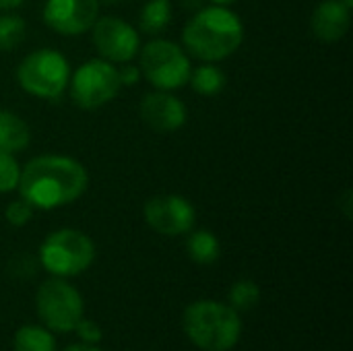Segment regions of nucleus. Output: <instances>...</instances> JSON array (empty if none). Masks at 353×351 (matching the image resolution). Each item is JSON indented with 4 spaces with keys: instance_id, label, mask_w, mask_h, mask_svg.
<instances>
[{
    "instance_id": "7",
    "label": "nucleus",
    "mask_w": 353,
    "mask_h": 351,
    "mask_svg": "<svg viewBox=\"0 0 353 351\" xmlns=\"http://www.w3.org/2000/svg\"><path fill=\"white\" fill-rule=\"evenodd\" d=\"M35 312L39 323L52 333H72L85 317V302L68 279L50 275L35 292Z\"/></svg>"
},
{
    "instance_id": "16",
    "label": "nucleus",
    "mask_w": 353,
    "mask_h": 351,
    "mask_svg": "<svg viewBox=\"0 0 353 351\" xmlns=\"http://www.w3.org/2000/svg\"><path fill=\"white\" fill-rule=\"evenodd\" d=\"M225 72L217 66V62H201L199 66H192L188 85L194 93L203 97H213L225 89Z\"/></svg>"
},
{
    "instance_id": "30",
    "label": "nucleus",
    "mask_w": 353,
    "mask_h": 351,
    "mask_svg": "<svg viewBox=\"0 0 353 351\" xmlns=\"http://www.w3.org/2000/svg\"><path fill=\"white\" fill-rule=\"evenodd\" d=\"M99 2H105V4H114V2H118V0H99Z\"/></svg>"
},
{
    "instance_id": "26",
    "label": "nucleus",
    "mask_w": 353,
    "mask_h": 351,
    "mask_svg": "<svg viewBox=\"0 0 353 351\" xmlns=\"http://www.w3.org/2000/svg\"><path fill=\"white\" fill-rule=\"evenodd\" d=\"M339 205H343V215L350 219V217H352V190H350V188L343 192V197H341V203H339Z\"/></svg>"
},
{
    "instance_id": "9",
    "label": "nucleus",
    "mask_w": 353,
    "mask_h": 351,
    "mask_svg": "<svg viewBox=\"0 0 353 351\" xmlns=\"http://www.w3.org/2000/svg\"><path fill=\"white\" fill-rule=\"evenodd\" d=\"M91 41L99 58L116 66L124 62H132L141 50L139 29L114 14L97 17V21L91 27Z\"/></svg>"
},
{
    "instance_id": "21",
    "label": "nucleus",
    "mask_w": 353,
    "mask_h": 351,
    "mask_svg": "<svg viewBox=\"0 0 353 351\" xmlns=\"http://www.w3.org/2000/svg\"><path fill=\"white\" fill-rule=\"evenodd\" d=\"M21 178V163L17 161L14 153L0 151V194L14 192Z\"/></svg>"
},
{
    "instance_id": "11",
    "label": "nucleus",
    "mask_w": 353,
    "mask_h": 351,
    "mask_svg": "<svg viewBox=\"0 0 353 351\" xmlns=\"http://www.w3.org/2000/svg\"><path fill=\"white\" fill-rule=\"evenodd\" d=\"M99 0H46L41 19L54 33L77 37L91 31L99 17Z\"/></svg>"
},
{
    "instance_id": "20",
    "label": "nucleus",
    "mask_w": 353,
    "mask_h": 351,
    "mask_svg": "<svg viewBox=\"0 0 353 351\" xmlns=\"http://www.w3.org/2000/svg\"><path fill=\"white\" fill-rule=\"evenodd\" d=\"M261 302V288L252 279H238L228 294V304L236 312H250Z\"/></svg>"
},
{
    "instance_id": "22",
    "label": "nucleus",
    "mask_w": 353,
    "mask_h": 351,
    "mask_svg": "<svg viewBox=\"0 0 353 351\" xmlns=\"http://www.w3.org/2000/svg\"><path fill=\"white\" fill-rule=\"evenodd\" d=\"M33 213H35V209L25 201V199H14V201H10L8 205H6V209H4V219L12 225V228H23V225H27L31 219H33Z\"/></svg>"
},
{
    "instance_id": "28",
    "label": "nucleus",
    "mask_w": 353,
    "mask_h": 351,
    "mask_svg": "<svg viewBox=\"0 0 353 351\" xmlns=\"http://www.w3.org/2000/svg\"><path fill=\"white\" fill-rule=\"evenodd\" d=\"M25 0H0V12H6V10H17Z\"/></svg>"
},
{
    "instance_id": "13",
    "label": "nucleus",
    "mask_w": 353,
    "mask_h": 351,
    "mask_svg": "<svg viewBox=\"0 0 353 351\" xmlns=\"http://www.w3.org/2000/svg\"><path fill=\"white\" fill-rule=\"evenodd\" d=\"M352 27V6L341 0H323L310 14V31L323 43L341 41Z\"/></svg>"
},
{
    "instance_id": "5",
    "label": "nucleus",
    "mask_w": 353,
    "mask_h": 351,
    "mask_svg": "<svg viewBox=\"0 0 353 351\" xmlns=\"http://www.w3.org/2000/svg\"><path fill=\"white\" fill-rule=\"evenodd\" d=\"M39 265L52 277H79L95 261L93 240L74 228H62L50 232L37 252Z\"/></svg>"
},
{
    "instance_id": "18",
    "label": "nucleus",
    "mask_w": 353,
    "mask_h": 351,
    "mask_svg": "<svg viewBox=\"0 0 353 351\" xmlns=\"http://www.w3.org/2000/svg\"><path fill=\"white\" fill-rule=\"evenodd\" d=\"M14 351H56V339L43 325H23L12 337Z\"/></svg>"
},
{
    "instance_id": "14",
    "label": "nucleus",
    "mask_w": 353,
    "mask_h": 351,
    "mask_svg": "<svg viewBox=\"0 0 353 351\" xmlns=\"http://www.w3.org/2000/svg\"><path fill=\"white\" fill-rule=\"evenodd\" d=\"M31 143L29 124L10 110H0V151L19 153Z\"/></svg>"
},
{
    "instance_id": "17",
    "label": "nucleus",
    "mask_w": 353,
    "mask_h": 351,
    "mask_svg": "<svg viewBox=\"0 0 353 351\" xmlns=\"http://www.w3.org/2000/svg\"><path fill=\"white\" fill-rule=\"evenodd\" d=\"M172 0H147L139 14V31L147 35H159L170 27Z\"/></svg>"
},
{
    "instance_id": "15",
    "label": "nucleus",
    "mask_w": 353,
    "mask_h": 351,
    "mask_svg": "<svg viewBox=\"0 0 353 351\" xmlns=\"http://www.w3.org/2000/svg\"><path fill=\"white\" fill-rule=\"evenodd\" d=\"M186 252L196 265H213L221 254L219 238L211 230H190L186 234Z\"/></svg>"
},
{
    "instance_id": "24",
    "label": "nucleus",
    "mask_w": 353,
    "mask_h": 351,
    "mask_svg": "<svg viewBox=\"0 0 353 351\" xmlns=\"http://www.w3.org/2000/svg\"><path fill=\"white\" fill-rule=\"evenodd\" d=\"M118 74H120V83L122 87H132L137 85L143 77H141V70L137 64L132 62H124V64H118Z\"/></svg>"
},
{
    "instance_id": "19",
    "label": "nucleus",
    "mask_w": 353,
    "mask_h": 351,
    "mask_svg": "<svg viewBox=\"0 0 353 351\" xmlns=\"http://www.w3.org/2000/svg\"><path fill=\"white\" fill-rule=\"evenodd\" d=\"M27 25L21 14L6 10L0 12V50L2 52H12L25 41Z\"/></svg>"
},
{
    "instance_id": "4",
    "label": "nucleus",
    "mask_w": 353,
    "mask_h": 351,
    "mask_svg": "<svg viewBox=\"0 0 353 351\" xmlns=\"http://www.w3.org/2000/svg\"><path fill=\"white\" fill-rule=\"evenodd\" d=\"M70 62L56 48H39L29 52L17 66L19 87L37 99L56 101L60 99L70 81Z\"/></svg>"
},
{
    "instance_id": "23",
    "label": "nucleus",
    "mask_w": 353,
    "mask_h": 351,
    "mask_svg": "<svg viewBox=\"0 0 353 351\" xmlns=\"http://www.w3.org/2000/svg\"><path fill=\"white\" fill-rule=\"evenodd\" d=\"M72 333L81 339V343H89V345H99L103 339V329L99 327V323L93 319H87V317H83L77 323Z\"/></svg>"
},
{
    "instance_id": "2",
    "label": "nucleus",
    "mask_w": 353,
    "mask_h": 351,
    "mask_svg": "<svg viewBox=\"0 0 353 351\" xmlns=\"http://www.w3.org/2000/svg\"><path fill=\"white\" fill-rule=\"evenodd\" d=\"M180 39V46L190 58L221 62L240 50L244 41V23L230 6L205 4L186 21Z\"/></svg>"
},
{
    "instance_id": "27",
    "label": "nucleus",
    "mask_w": 353,
    "mask_h": 351,
    "mask_svg": "<svg viewBox=\"0 0 353 351\" xmlns=\"http://www.w3.org/2000/svg\"><path fill=\"white\" fill-rule=\"evenodd\" d=\"M62 351H105V350H101L99 345H89V343H72V345L64 348Z\"/></svg>"
},
{
    "instance_id": "1",
    "label": "nucleus",
    "mask_w": 353,
    "mask_h": 351,
    "mask_svg": "<svg viewBox=\"0 0 353 351\" xmlns=\"http://www.w3.org/2000/svg\"><path fill=\"white\" fill-rule=\"evenodd\" d=\"M89 188L87 168L68 155L46 153L21 168L17 192L35 211H54L77 203Z\"/></svg>"
},
{
    "instance_id": "8",
    "label": "nucleus",
    "mask_w": 353,
    "mask_h": 351,
    "mask_svg": "<svg viewBox=\"0 0 353 351\" xmlns=\"http://www.w3.org/2000/svg\"><path fill=\"white\" fill-rule=\"evenodd\" d=\"M68 95L81 110H99L122 91L118 66L103 58H89L70 72Z\"/></svg>"
},
{
    "instance_id": "6",
    "label": "nucleus",
    "mask_w": 353,
    "mask_h": 351,
    "mask_svg": "<svg viewBox=\"0 0 353 351\" xmlns=\"http://www.w3.org/2000/svg\"><path fill=\"white\" fill-rule=\"evenodd\" d=\"M137 58H139L137 66L141 70V77L153 89L178 91L184 85H188L192 62L180 43L155 35L145 46H141Z\"/></svg>"
},
{
    "instance_id": "25",
    "label": "nucleus",
    "mask_w": 353,
    "mask_h": 351,
    "mask_svg": "<svg viewBox=\"0 0 353 351\" xmlns=\"http://www.w3.org/2000/svg\"><path fill=\"white\" fill-rule=\"evenodd\" d=\"M184 10H190V12H194V10H199V8H203L205 4H207V0H176Z\"/></svg>"
},
{
    "instance_id": "29",
    "label": "nucleus",
    "mask_w": 353,
    "mask_h": 351,
    "mask_svg": "<svg viewBox=\"0 0 353 351\" xmlns=\"http://www.w3.org/2000/svg\"><path fill=\"white\" fill-rule=\"evenodd\" d=\"M209 4H219V6H232V4H236L238 0H207Z\"/></svg>"
},
{
    "instance_id": "3",
    "label": "nucleus",
    "mask_w": 353,
    "mask_h": 351,
    "mask_svg": "<svg viewBox=\"0 0 353 351\" xmlns=\"http://www.w3.org/2000/svg\"><path fill=\"white\" fill-rule=\"evenodd\" d=\"M242 317L219 300H196L184 308L182 331L201 351H232L242 337Z\"/></svg>"
},
{
    "instance_id": "10",
    "label": "nucleus",
    "mask_w": 353,
    "mask_h": 351,
    "mask_svg": "<svg viewBox=\"0 0 353 351\" xmlns=\"http://www.w3.org/2000/svg\"><path fill=\"white\" fill-rule=\"evenodd\" d=\"M145 223L159 236H186L196 223L194 205L182 194H155L143 207Z\"/></svg>"
},
{
    "instance_id": "12",
    "label": "nucleus",
    "mask_w": 353,
    "mask_h": 351,
    "mask_svg": "<svg viewBox=\"0 0 353 351\" xmlns=\"http://www.w3.org/2000/svg\"><path fill=\"white\" fill-rule=\"evenodd\" d=\"M139 116L145 122V126L161 134L180 130L188 120L184 101L178 95H174V91L159 89H153L151 93L143 95L139 103Z\"/></svg>"
}]
</instances>
